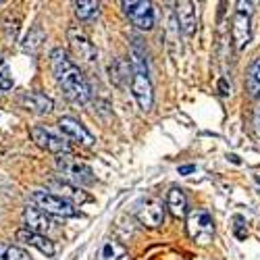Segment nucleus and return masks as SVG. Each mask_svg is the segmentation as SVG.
<instances>
[{
	"instance_id": "1",
	"label": "nucleus",
	"mask_w": 260,
	"mask_h": 260,
	"mask_svg": "<svg viewBox=\"0 0 260 260\" xmlns=\"http://www.w3.org/2000/svg\"><path fill=\"white\" fill-rule=\"evenodd\" d=\"M50 69L56 77V83L60 85L62 94L67 96L73 104H88L92 98V90L83 73L77 64L69 58V54L62 48H54L50 52Z\"/></svg>"
},
{
	"instance_id": "2",
	"label": "nucleus",
	"mask_w": 260,
	"mask_h": 260,
	"mask_svg": "<svg viewBox=\"0 0 260 260\" xmlns=\"http://www.w3.org/2000/svg\"><path fill=\"white\" fill-rule=\"evenodd\" d=\"M54 165H56V169H58V173H60V179L67 181V183H71V185H75V187L92 185V183H94V173H92V169L85 165V162L73 158L71 154H58V156L54 158Z\"/></svg>"
},
{
	"instance_id": "3",
	"label": "nucleus",
	"mask_w": 260,
	"mask_h": 260,
	"mask_svg": "<svg viewBox=\"0 0 260 260\" xmlns=\"http://www.w3.org/2000/svg\"><path fill=\"white\" fill-rule=\"evenodd\" d=\"M31 200L36 204V208H40L42 212H46L48 216H60V219H71V216H77L79 210L69 204L67 200H62L58 196L50 191H44V189H34L31 191Z\"/></svg>"
},
{
	"instance_id": "4",
	"label": "nucleus",
	"mask_w": 260,
	"mask_h": 260,
	"mask_svg": "<svg viewBox=\"0 0 260 260\" xmlns=\"http://www.w3.org/2000/svg\"><path fill=\"white\" fill-rule=\"evenodd\" d=\"M185 227H187V235L196 244L206 246V244L212 242V237H214V223H212V216H210V212L206 208H193L187 214Z\"/></svg>"
},
{
	"instance_id": "5",
	"label": "nucleus",
	"mask_w": 260,
	"mask_h": 260,
	"mask_svg": "<svg viewBox=\"0 0 260 260\" xmlns=\"http://www.w3.org/2000/svg\"><path fill=\"white\" fill-rule=\"evenodd\" d=\"M132 94L136 102L144 113H148L154 104V90H152V81L148 77V67H134L132 73Z\"/></svg>"
},
{
	"instance_id": "6",
	"label": "nucleus",
	"mask_w": 260,
	"mask_h": 260,
	"mask_svg": "<svg viewBox=\"0 0 260 260\" xmlns=\"http://www.w3.org/2000/svg\"><path fill=\"white\" fill-rule=\"evenodd\" d=\"M123 13L129 17V21L138 29H152L154 27V9L152 3H144V0H125L121 5Z\"/></svg>"
},
{
	"instance_id": "7",
	"label": "nucleus",
	"mask_w": 260,
	"mask_h": 260,
	"mask_svg": "<svg viewBox=\"0 0 260 260\" xmlns=\"http://www.w3.org/2000/svg\"><path fill=\"white\" fill-rule=\"evenodd\" d=\"M29 136L36 142L38 148L46 150V152H52L56 156L58 154H69V150H71V146H69L67 140L60 138V136H54L52 132H48V129H44V127H31L29 129Z\"/></svg>"
},
{
	"instance_id": "8",
	"label": "nucleus",
	"mask_w": 260,
	"mask_h": 260,
	"mask_svg": "<svg viewBox=\"0 0 260 260\" xmlns=\"http://www.w3.org/2000/svg\"><path fill=\"white\" fill-rule=\"evenodd\" d=\"M69 36V46L73 50V54L81 60V62H88V64H94L96 62V48L92 46V42L85 38V34L77 27H71L67 31Z\"/></svg>"
},
{
	"instance_id": "9",
	"label": "nucleus",
	"mask_w": 260,
	"mask_h": 260,
	"mask_svg": "<svg viewBox=\"0 0 260 260\" xmlns=\"http://www.w3.org/2000/svg\"><path fill=\"white\" fill-rule=\"evenodd\" d=\"M138 219L142 225L150 227V229H156L165 223V206L160 200L156 198H148L140 204L138 208Z\"/></svg>"
},
{
	"instance_id": "10",
	"label": "nucleus",
	"mask_w": 260,
	"mask_h": 260,
	"mask_svg": "<svg viewBox=\"0 0 260 260\" xmlns=\"http://www.w3.org/2000/svg\"><path fill=\"white\" fill-rule=\"evenodd\" d=\"M58 129L62 132V136L64 138H69V140H73V142H77V144H83V146H94V136L85 129V125L83 123H79L77 119H73V117H60L58 119Z\"/></svg>"
},
{
	"instance_id": "11",
	"label": "nucleus",
	"mask_w": 260,
	"mask_h": 260,
	"mask_svg": "<svg viewBox=\"0 0 260 260\" xmlns=\"http://www.w3.org/2000/svg\"><path fill=\"white\" fill-rule=\"evenodd\" d=\"M17 102L25 108V111L34 113V115H48L52 113V100L46 96V94H42V92H23V94H19Z\"/></svg>"
},
{
	"instance_id": "12",
	"label": "nucleus",
	"mask_w": 260,
	"mask_h": 260,
	"mask_svg": "<svg viewBox=\"0 0 260 260\" xmlns=\"http://www.w3.org/2000/svg\"><path fill=\"white\" fill-rule=\"evenodd\" d=\"M48 187H50V193L54 191V196L67 200L69 204H83V202L90 200V196H85V193H83L79 187H75V185H71V183H67V181H62L60 177L50 179V181H48Z\"/></svg>"
},
{
	"instance_id": "13",
	"label": "nucleus",
	"mask_w": 260,
	"mask_h": 260,
	"mask_svg": "<svg viewBox=\"0 0 260 260\" xmlns=\"http://www.w3.org/2000/svg\"><path fill=\"white\" fill-rule=\"evenodd\" d=\"M231 36L237 50H244L250 40H252V23H250V15L246 13H235L233 15V25H231Z\"/></svg>"
},
{
	"instance_id": "14",
	"label": "nucleus",
	"mask_w": 260,
	"mask_h": 260,
	"mask_svg": "<svg viewBox=\"0 0 260 260\" xmlns=\"http://www.w3.org/2000/svg\"><path fill=\"white\" fill-rule=\"evenodd\" d=\"M23 223H25L27 231H34V233H40V235H44L52 227L50 216L46 212H42L40 208H36V206H27L23 210Z\"/></svg>"
},
{
	"instance_id": "15",
	"label": "nucleus",
	"mask_w": 260,
	"mask_h": 260,
	"mask_svg": "<svg viewBox=\"0 0 260 260\" xmlns=\"http://www.w3.org/2000/svg\"><path fill=\"white\" fill-rule=\"evenodd\" d=\"M175 15H177V27L185 36L196 34L198 21H196V9H193V3H177L175 5Z\"/></svg>"
},
{
	"instance_id": "16",
	"label": "nucleus",
	"mask_w": 260,
	"mask_h": 260,
	"mask_svg": "<svg viewBox=\"0 0 260 260\" xmlns=\"http://www.w3.org/2000/svg\"><path fill=\"white\" fill-rule=\"evenodd\" d=\"M17 242L25 244V246H31V248L40 250L42 254H46V256H52L54 254V244L48 240L46 235H40V233L27 231V229H19L17 231Z\"/></svg>"
},
{
	"instance_id": "17",
	"label": "nucleus",
	"mask_w": 260,
	"mask_h": 260,
	"mask_svg": "<svg viewBox=\"0 0 260 260\" xmlns=\"http://www.w3.org/2000/svg\"><path fill=\"white\" fill-rule=\"evenodd\" d=\"M167 208L171 210L173 216H177V219H181V216L187 214V196L183 193V189H179V187L169 189V193H167Z\"/></svg>"
},
{
	"instance_id": "18",
	"label": "nucleus",
	"mask_w": 260,
	"mask_h": 260,
	"mask_svg": "<svg viewBox=\"0 0 260 260\" xmlns=\"http://www.w3.org/2000/svg\"><path fill=\"white\" fill-rule=\"evenodd\" d=\"M246 92L252 100L260 98V56H256L246 73Z\"/></svg>"
},
{
	"instance_id": "19",
	"label": "nucleus",
	"mask_w": 260,
	"mask_h": 260,
	"mask_svg": "<svg viewBox=\"0 0 260 260\" xmlns=\"http://www.w3.org/2000/svg\"><path fill=\"white\" fill-rule=\"evenodd\" d=\"M44 40H46L44 29H42L40 25H34L29 29V34L25 36V40H23V50L29 52V54H38L40 48H42V44H44Z\"/></svg>"
},
{
	"instance_id": "20",
	"label": "nucleus",
	"mask_w": 260,
	"mask_h": 260,
	"mask_svg": "<svg viewBox=\"0 0 260 260\" xmlns=\"http://www.w3.org/2000/svg\"><path fill=\"white\" fill-rule=\"evenodd\" d=\"M98 11H100V3H96V0H81V3H75V15L83 23L96 19Z\"/></svg>"
},
{
	"instance_id": "21",
	"label": "nucleus",
	"mask_w": 260,
	"mask_h": 260,
	"mask_svg": "<svg viewBox=\"0 0 260 260\" xmlns=\"http://www.w3.org/2000/svg\"><path fill=\"white\" fill-rule=\"evenodd\" d=\"M0 260H31V256L13 244H0Z\"/></svg>"
},
{
	"instance_id": "22",
	"label": "nucleus",
	"mask_w": 260,
	"mask_h": 260,
	"mask_svg": "<svg viewBox=\"0 0 260 260\" xmlns=\"http://www.w3.org/2000/svg\"><path fill=\"white\" fill-rule=\"evenodd\" d=\"M125 254V248L117 242H106L104 248H102V254H100V260H119L121 256Z\"/></svg>"
},
{
	"instance_id": "23",
	"label": "nucleus",
	"mask_w": 260,
	"mask_h": 260,
	"mask_svg": "<svg viewBox=\"0 0 260 260\" xmlns=\"http://www.w3.org/2000/svg\"><path fill=\"white\" fill-rule=\"evenodd\" d=\"M13 88V75L7 60H0V92H7Z\"/></svg>"
},
{
	"instance_id": "24",
	"label": "nucleus",
	"mask_w": 260,
	"mask_h": 260,
	"mask_svg": "<svg viewBox=\"0 0 260 260\" xmlns=\"http://www.w3.org/2000/svg\"><path fill=\"white\" fill-rule=\"evenodd\" d=\"M235 223H237V225H235V235L240 237V240H244V237L248 235V231H244V229H242V223H244V219H242V216H235Z\"/></svg>"
},
{
	"instance_id": "25",
	"label": "nucleus",
	"mask_w": 260,
	"mask_h": 260,
	"mask_svg": "<svg viewBox=\"0 0 260 260\" xmlns=\"http://www.w3.org/2000/svg\"><path fill=\"white\" fill-rule=\"evenodd\" d=\"M237 13L250 15V13H252V3H237Z\"/></svg>"
},
{
	"instance_id": "26",
	"label": "nucleus",
	"mask_w": 260,
	"mask_h": 260,
	"mask_svg": "<svg viewBox=\"0 0 260 260\" xmlns=\"http://www.w3.org/2000/svg\"><path fill=\"white\" fill-rule=\"evenodd\" d=\"M254 132L260 138V108H256V113H254Z\"/></svg>"
},
{
	"instance_id": "27",
	"label": "nucleus",
	"mask_w": 260,
	"mask_h": 260,
	"mask_svg": "<svg viewBox=\"0 0 260 260\" xmlns=\"http://www.w3.org/2000/svg\"><path fill=\"white\" fill-rule=\"evenodd\" d=\"M193 171H196L193 165H183V167H179V175H189V173H193Z\"/></svg>"
},
{
	"instance_id": "28",
	"label": "nucleus",
	"mask_w": 260,
	"mask_h": 260,
	"mask_svg": "<svg viewBox=\"0 0 260 260\" xmlns=\"http://www.w3.org/2000/svg\"><path fill=\"white\" fill-rule=\"evenodd\" d=\"M219 88H221V94H225V96L229 94V88H227V81H225V79L219 81Z\"/></svg>"
},
{
	"instance_id": "29",
	"label": "nucleus",
	"mask_w": 260,
	"mask_h": 260,
	"mask_svg": "<svg viewBox=\"0 0 260 260\" xmlns=\"http://www.w3.org/2000/svg\"><path fill=\"white\" fill-rule=\"evenodd\" d=\"M0 98H3V92H0Z\"/></svg>"
}]
</instances>
